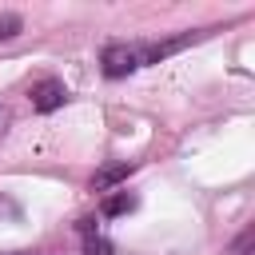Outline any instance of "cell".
Returning a JSON list of instances; mask_svg holds the SVG:
<instances>
[{
	"label": "cell",
	"mask_w": 255,
	"mask_h": 255,
	"mask_svg": "<svg viewBox=\"0 0 255 255\" xmlns=\"http://www.w3.org/2000/svg\"><path fill=\"white\" fill-rule=\"evenodd\" d=\"M100 68H104L108 80H124V76L139 72V48L135 44H124V40H112L100 52Z\"/></svg>",
	"instance_id": "1"
},
{
	"label": "cell",
	"mask_w": 255,
	"mask_h": 255,
	"mask_svg": "<svg viewBox=\"0 0 255 255\" xmlns=\"http://www.w3.org/2000/svg\"><path fill=\"white\" fill-rule=\"evenodd\" d=\"M80 235H84V255H112V243L96 231V219H80Z\"/></svg>",
	"instance_id": "3"
},
{
	"label": "cell",
	"mask_w": 255,
	"mask_h": 255,
	"mask_svg": "<svg viewBox=\"0 0 255 255\" xmlns=\"http://www.w3.org/2000/svg\"><path fill=\"white\" fill-rule=\"evenodd\" d=\"M64 104H68V88H64V80L48 76V80H40V84L32 88V108H36L40 116H48V112H56V108H64Z\"/></svg>",
	"instance_id": "2"
},
{
	"label": "cell",
	"mask_w": 255,
	"mask_h": 255,
	"mask_svg": "<svg viewBox=\"0 0 255 255\" xmlns=\"http://www.w3.org/2000/svg\"><path fill=\"white\" fill-rule=\"evenodd\" d=\"M16 255H24V251H16Z\"/></svg>",
	"instance_id": "8"
},
{
	"label": "cell",
	"mask_w": 255,
	"mask_h": 255,
	"mask_svg": "<svg viewBox=\"0 0 255 255\" xmlns=\"http://www.w3.org/2000/svg\"><path fill=\"white\" fill-rule=\"evenodd\" d=\"M20 28H24V20H20L16 12H4V16H0V40H12Z\"/></svg>",
	"instance_id": "7"
},
{
	"label": "cell",
	"mask_w": 255,
	"mask_h": 255,
	"mask_svg": "<svg viewBox=\"0 0 255 255\" xmlns=\"http://www.w3.org/2000/svg\"><path fill=\"white\" fill-rule=\"evenodd\" d=\"M128 211H135V195L131 191H116V195H108L100 203V215L104 219H116V215H128Z\"/></svg>",
	"instance_id": "4"
},
{
	"label": "cell",
	"mask_w": 255,
	"mask_h": 255,
	"mask_svg": "<svg viewBox=\"0 0 255 255\" xmlns=\"http://www.w3.org/2000/svg\"><path fill=\"white\" fill-rule=\"evenodd\" d=\"M128 171H131V163H116V167H104V171H96V175H92V191H108L112 183L128 179Z\"/></svg>",
	"instance_id": "5"
},
{
	"label": "cell",
	"mask_w": 255,
	"mask_h": 255,
	"mask_svg": "<svg viewBox=\"0 0 255 255\" xmlns=\"http://www.w3.org/2000/svg\"><path fill=\"white\" fill-rule=\"evenodd\" d=\"M251 243H255V227H243L239 239L227 247V255H251Z\"/></svg>",
	"instance_id": "6"
}]
</instances>
